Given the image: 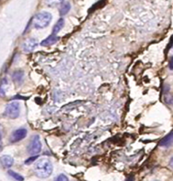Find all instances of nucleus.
Listing matches in <instances>:
<instances>
[{"instance_id": "a211bd4d", "label": "nucleus", "mask_w": 173, "mask_h": 181, "mask_svg": "<svg viewBox=\"0 0 173 181\" xmlns=\"http://www.w3.org/2000/svg\"><path fill=\"white\" fill-rule=\"evenodd\" d=\"M172 45H173V36L170 38V43H169V44H168V46H167V49H166V52H167V51H169V49L171 48Z\"/></svg>"}, {"instance_id": "ddd939ff", "label": "nucleus", "mask_w": 173, "mask_h": 181, "mask_svg": "<svg viewBox=\"0 0 173 181\" xmlns=\"http://www.w3.org/2000/svg\"><path fill=\"white\" fill-rule=\"evenodd\" d=\"M70 10V3H64L62 5L61 9H59V14H61V16H64L66 14H68L69 11Z\"/></svg>"}, {"instance_id": "9b49d317", "label": "nucleus", "mask_w": 173, "mask_h": 181, "mask_svg": "<svg viewBox=\"0 0 173 181\" xmlns=\"http://www.w3.org/2000/svg\"><path fill=\"white\" fill-rule=\"evenodd\" d=\"M64 24H65L64 23V19L63 18L59 19V21L55 24V25L53 26V29H52V33H53V34H57V33L63 28Z\"/></svg>"}, {"instance_id": "39448f33", "label": "nucleus", "mask_w": 173, "mask_h": 181, "mask_svg": "<svg viewBox=\"0 0 173 181\" xmlns=\"http://www.w3.org/2000/svg\"><path fill=\"white\" fill-rule=\"evenodd\" d=\"M26 134H27V130L25 128H19V129L16 130L11 135V138H10L11 143L20 142V140H22L23 139L25 138Z\"/></svg>"}, {"instance_id": "4be33fe9", "label": "nucleus", "mask_w": 173, "mask_h": 181, "mask_svg": "<svg viewBox=\"0 0 173 181\" xmlns=\"http://www.w3.org/2000/svg\"><path fill=\"white\" fill-rule=\"evenodd\" d=\"M170 166L173 169V158H171L170 160Z\"/></svg>"}, {"instance_id": "f8f14e48", "label": "nucleus", "mask_w": 173, "mask_h": 181, "mask_svg": "<svg viewBox=\"0 0 173 181\" xmlns=\"http://www.w3.org/2000/svg\"><path fill=\"white\" fill-rule=\"evenodd\" d=\"M13 79H14V81H16V83L20 84L24 79V72L21 70L16 71L14 74H13Z\"/></svg>"}, {"instance_id": "423d86ee", "label": "nucleus", "mask_w": 173, "mask_h": 181, "mask_svg": "<svg viewBox=\"0 0 173 181\" xmlns=\"http://www.w3.org/2000/svg\"><path fill=\"white\" fill-rule=\"evenodd\" d=\"M38 45V41L35 38H29L25 40L23 43V50L25 52H30L34 51Z\"/></svg>"}, {"instance_id": "2eb2a0df", "label": "nucleus", "mask_w": 173, "mask_h": 181, "mask_svg": "<svg viewBox=\"0 0 173 181\" xmlns=\"http://www.w3.org/2000/svg\"><path fill=\"white\" fill-rule=\"evenodd\" d=\"M53 181H69V178H67V176H65L64 174H61V175H59Z\"/></svg>"}, {"instance_id": "7ed1b4c3", "label": "nucleus", "mask_w": 173, "mask_h": 181, "mask_svg": "<svg viewBox=\"0 0 173 181\" xmlns=\"http://www.w3.org/2000/svg\"><path fill=\"white\" fill-rule=\"evenodd\" d=\"M20 115V105L18 102H11L5 106V115L11 119H16Z\"/></svg>"}, {"instance_id": "1a4fd4ad", "label": "nucleus", "mask_w": 173, "mask_h": 181, "mask_svg": "<svg viewBox=\"0 0 173 181\" xmlns=\"http://www.w3.org/2000/svg\"><path fill=\"white\" fill-rule=\"evenodd\" d=\"M58 41H59V37H57L55 34H52V35H50L49 37H47L45 40H43V41L41 43V45L42 46H50V45L56 43Z\"/></svg>"}, {"instance_id": "dca6fc26", "label": "nucleus", "mask_w": 173, "mask_h": 181, "mask_svg": "<svg viewBox=\"0 0 173 181\" xmlns=\"http://www.w3.org/2000/svg\"><path fill=\"white\" fill-rule=\"evenodd\" d=\"M36 159H38V156L37 155H34V156H32V157H31V158H29L28 159H26L25 160V164H31L32 162H34V161H35L36 160Z\"/></svg>"}, {"instance_id": "0eeeda50", "label": "nucleus", "mask_w": 173, "mask_h": 181, "mask_svg": "<svg viewBox=\"0 0 173 181\" xmlns=\"http://www.w3.org/2000/svg\"><path fill=\"white\" fill-rule=\"evenodd\" d=\"M159 146L162 147H169L173 144V132L169 133L168 135H166L161 142H159Z\"/></svg>"}, {"instance_id": "4468645a", "label": "nucleus", "mask_w": 173, "mask_h": 181, "mask_svg": "<svg viewBox=\"0 0 173 181\" xmlns=\"http://www.w3.org/2000/svg\"><path fill=\"white\" fill-rule=\"evenodd\" d=\"M8 174L9 175L12 177V178H14L16 180H17V181H24V177L23 176H21L20 175V174H18V173H16V172H15V171H13V170H9L8 171Z\"/></svg>"}, {"instance_id": "9d476101", "label": "nucleus", "mask_w": 173, "mask_h": 181, "mask_svg": "<svg viewBox=\"0 0 173 181\" xmlns=\"http://www.w3.org/2000/svg\"><path fill=\"white\" fill-rule=\"evenodd\" d=\"M8 88V80L6 78H3L1 83H0V97H5V92Z\"/></svg>"}, {"instance_id": "f257e3e1", "label": "nucleus", "mask_w": 173, "mask_h": 181, "mask_svg": "<svg viewBox=\"0 0 173 181\" xmlns=\"http://www.w3.org/2000/svg\"><path fill=\"white\" fill-rule=\"evenodd\" d=\"M34 170L37 177L41 178H46L51 175L53 167L50 159H48L47 158H43L37 160L34 164Z\"/></svg>"}, {"instance_id": "f03ea898", "label": "nucleus", "mask_w": 173, "mask_h": 181, "mask_svg": "<svg viewBox=\"0 0 173 181\" xmlns=\"http://www.w3.org/2000/svg\"><path fill=\"white\" fill-rule=\"evenodd\" d=\"M51 15L48 12H41L37 14L34 19H32V24L36 29H43L50 24L51 21Z\"/></svg>"}, {"instance_id": "f3484780", "label": "nucleus", "mask_w": 173, "mask_h": 181, "mask_svg": "<svg viewBox=\"0 0 173 181\" xmlns=\"http://www.w3.org/2000/svg\"><path fill=\"white\" fill-rule=\"evenodd\" d=\"M2 146H3V143H2V127L0 125V151L2 150Z\"/></svg>"}, {"instance_id": "20e7f679", "label": "nucleus", "mask_w": 173, "mask_h": 181, "mask_svg": "<svg viewBox=\"0 0 173 181\" xmlns=\"http://www.w3.org/2000/svg\"><path fill=\"white\" fill-rule=\"evenodd\" d=\"M42 150V143H41V140H40V137L38 135H34L32 137L30 140V143L28 145V153L30 155H37L38 153H40Z\"/></svg>"}, {"instance_id": "6e6552de", "label": "nucleus", "mask_w": 173, "mask_h": 181, "mask_svg": "<svg viewBox=\"0 0 173 181\" xmlns=\"http://www.w3.org/2000/svg\"><path fill=\"white\" fill-rule=\"evenodd\" d=\"M0 161L5 167H10L14 164V159L9 155H4L0 158Z\"/></svg>"}, {"instance_id": "aec40b11", "label": "nucleus", "mask_w": 173, "mask_h": 181, "mask_svg": "<svg viewBox=\"0 0 173 181\" xmlns=\"http://www.w3.org/2000/svg\"><path fill=\"white\" fill-rule=\"evenodd\" d=\"M169 67H170V69L171 70H173V57H172V58L170 59V60Z\"/></svg>"}, {"instance_id": "6ab92c4d", "label": "nucleus", "mask_w": 173, "mask_h": 181, "mask_svg": "<svg viewBox=\"0 0 173 181\" xmlns=\"http://www.w3.org/2000/svg\"><path fill=\"white\" fill-rule=\"evenodd\" d=\"M62 1L63 0H50V3L52 4V5H57V4L61 3Z\"/></svg>"}, {"instance_id": "412c9836", "label": "nucleus", "mask_w": 173, "mask_h": 181, "mask_svg": "<svg viewBox=\"0 0 173 181\" xmlns=\"http://www.w3.org/2000/svg\"><path fill=\"white\" fill-rule=\"evenodd\" d=\"M125 181H134V178L132 177V176H131V177H129V178H126Z\"/></svg>"}]
</instances>
